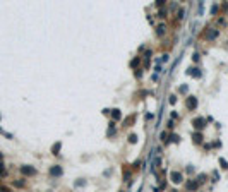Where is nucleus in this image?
I'll use <instances>...</instances> for the list:
<instances>
[{"label":"nucleus","instance_id":"obj_1","mask_svg":"<svg viewBox=\"0 0 228 192\" xmlns=\"http://www.w3.org/2000/svg\"><path fill=\"white\" fill-rule=\"evenodd\" d=\"M21 173L22 175H34L36 173V168H33V166H21Z\"/></svg>","mask_w":228,"mask_h":192},{"label":"nucleus","instance_id":"obj_2","mask_svg":"<svg viewBox=\"0 0 228 192\" xmlns=\"http://www.w3.org/2000/svg\"><path fill=\"white\" fill-rule=\"evenodd\" d=\"M62 173H64L62 166H52V168H50V175H52V177H60Z\"/></svg>","mask_w":228,"mask_h":192},{"label":"nucleus","instance_id":"obj_3","mask_svg":"<svg viewBox=\"0 0 228 192\" xmlns=\"http://www.w3.org/2000/svg\"><path fill=\"white\" fill-rule=\"evenodd\" d=\"M196 106H197V98H194V96H189V98H187V108L194 110Z\"/></svg>","mask_w":228,"mask_h":192},{"label":"nucleus","instance_id":"obj_4","mask_svg":"<svg viewBox=\"0 0 228 192\" xmlns=\"http://www.w3.org/2000/svg\"><path fill=\"white\" fill-rule=\"evenodd\" d=\"M170 178H171V182H175V183H180L184 177H182V173H178V172H171Z\"/></svg>","mask_w":228,"mask_h":192},{"label":"nucleus","instance_id":"obj_5","mask_svg":"<svg viewBox=\"0 0 228 192\" xmlns=\"http://www.w3.org/2000/svg\"><path fill=\"white\" fill-rule=\"evenodd\" d=\"M192 124H194V127H196L197 130H199V129H202V127L206 125V120H204V118H196V120H194Z\"/></svg>","mask_w":228,"mask_h":192},{"label":"nucleus","instance_id":"obj_6","mask_svg":"<svg viewBox=\"0 0 228 192\" xmlns=\"http://www.w3.org/2000/svg\"><path fill=\"white\" fill-rule=\"evenodd\" d=\"M197 185H199V182L196 180V182H189L187 183V190H196L197 189Z\"/></svg>","mask_w":228,"mask_h":192},{"label":"nucleus","instance_id":"obj_7","mask_svg":"<svg viewBox=\"0 0 228 192\" xmlns=\"http://www.w3.org/2000/svg\"><path fill=\"white\" fill-rule=\"evenodd\" d=\"M206 36H208L209 39L216 38V36H218V31H216V29H209V31H208V34H206Z\"/></svg>","mask_w":228,"mask_h":192},{"label":"nucleus","instance_id":"obj_8","mask_svg":"<svg viewBox=\"0 0 228 192\" xmlns=\"http://www.w3.org/2000/svg\"><path fill=\"white\" fill-rule=\"evenodd\" d=\"M112 117H113L115 120H118V118L122 117V113H120V110H112Z\"/></svg>","mask_w":228,"mask_h":192},{"label":"nucleus","instance_id":"obj_9","mask_svg":"<svg viewBox=\"0 0 228 192\" xmlns=\"http://www.w3.org/2000/svg\"><path fill=\"white\" fill-rule=\"evenodd\" d=\"M189 72H190L194 77H199V76H201V72L197 70V69H189Z\"/></svg>","mask_w":228,"mask_h":192},{"label":"nucleus","instance_id":"obj_10","mask_svg":"<svg viewBox=\"0 0 228 192\" xmlns=\"http://www.w3.org/2000/svg\"><path fill=\"white\" fill-rule=\"evenodd\" d=\"M219 165H221V168H225V170L228 168V163H226V160H225V158H219Z\"/></svg>","mask_w":228,"mask_h":192},{"label":"nucleus","instance_id":"obj_11","mask_svg":"<svg viewBox=\"0 0 228 192\" xmlns=\"http://www.w3.org/2000/svg\"><path fill=\"white\" fill-rule=\"evenodd\" d=\"M58 151H60V142H57L53 146V154H58Z\"/></svg>","mask_w":228,"mask_h":192},{"label":"nucleus","instance_id":"obj_12","mask_svg":"<svg viewBox=\"0 0 228 192\" xmlns=\"http://www.w3.org/2000/svg\"><path fill=\"white\" fill-rule=\"evenodd\" d=\"M135 141H137V135H135V134L129 135V142H135Z\"/></svg>","mask_w":228,"mask_h":192},{"label":"nucleus","instance_id":"obj_13","mask_svg":"<svg viewBox=\"0 0 228 192\" xmlns=\"http://www.w3.org/2000/svg\"><path fill=\"white\" fill-rule=\"evenodd\" d=\"M194 141H196V142L202 141V135H199V134H194Z\"/></svg>","mask_w":228,"mask_h":192},{"label":"nucleus","instance_id":"obj_14","mask_svg":"<svg viewBox=\"0 0 228 192\" xmlns=\"http://www.w3.org/2000/svg\"><path fill=\"white\" fill-rule=\"evenodd\" d=\"M165 33V26H158V34H163Z\"/></svg>","mask_w":228,"mask_h":192},{"label":"nucleus","instance_id":"obj_15","mask_svg":"<svg viewBox=\"0 0 228 192\" xmlns=\"http://www.w3.org/2000/svg\"><path fill=\"white\" fill-rule=\"evenodd\" d=\"M0 173H4V165L0 163Z\"/></svg>","mask_w":228,"mask_h":192},{"label":"nucleus","instance_id":"obj_16","mask_svg":"<svg viewBox=\"0 0 228 192\" xmlns=\"http://www.w3.org/2000/svg\"><path fill=\"white\" fill-rule=\"evenodd\" d=\"M0 160H2V154H0Z\"/></svg>","mask_w":228,"mask_h":192}]
</instances>
